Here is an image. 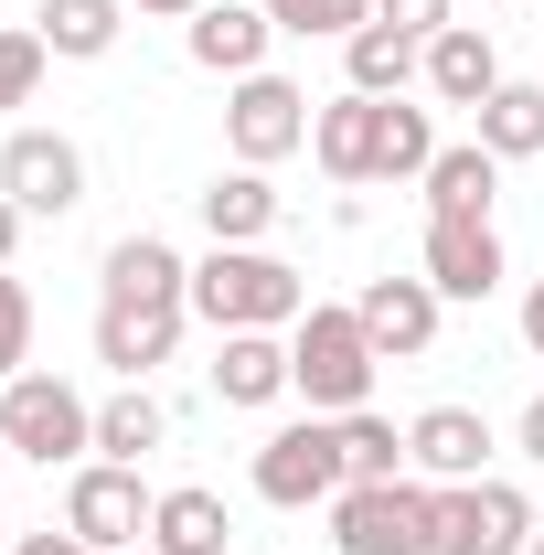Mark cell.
Masks as SVG:
<instances>
[{"mask_svg":"<svg viewBox=\"0 0 544 555\" xmlns=\"http://www.w3.org/2000/svg\"><path fill=\"white\" fill-rule=\"evenodd\" d=\"M160 438H171V416H160V396H150V385H118V396L96 406V460H129V470H139Z\"/></svg>","mask_w":544,"mask_h":555,"instance_id":"484cf974","label":"cell"},{"mask_svg":"<svg viewBox=\"0 0 544 555\" xmlns=\"http://www.w3.org/2000/svg\"><path fill=\"white\" fill-rule=\"evenodd\" d=\"M213 396H224V406H277V396H288V343H277V332H224Z\"/></svg>","mask_w":544,"mask_h":555,"instance_id":"d6986e66","label":"cell"},{"mask_svg":"<svg viewBox=\"0 0 544 555\" xmlns=\"http://www.w3.org/2000/svg\"><path fill=\"white\" fill-rule=\"evenodd\" d=\"M470 118H480L470 139L491 150V160H534V150H544V86H523V75H502V86L480 96Z\"/></svg>","mask_w":544,"mask_h":555,"instance_id":"603a6c76","label":"cell"},{"mask_svg":"<svg viewBox=\"0 0 544 555\" xmlns=\"http://www.w3.org/2000/svg\"><path fill=\"white\" fill-rule=\"evenodd\" d=\"M33 33H43L65 65H96V54L129 33V0H43V11H33Z\"/></svg>","mask_w":544,"mask_h":555,"instance_id":"d4e9b609","label":"cell"},{"mask_svg":"<svg viewBox=\"0 0 544 555\" xmlns=\"http://www.w3.org/2000/svg\"><path fill=\"white\" fill-rule=\"evenodd\" d=\"M352 321H363V343L385 352V363H416V352L438 343V321H449V299H438L427 278H363V299H352Z\"/></svg>","mask_w":544,"mask_h":555,"instance_id":"30bf717a","label":"cell"},{"mask_svg":"<svg viewBox=\"0 0 544 555\" xmlns=\"http://www.w3.org/2000/svg\"><path fill=\"white\" fill-rule=\"evenodd\" d=\"M491 86H502V54H491V33H480V22H449V33L427 43V96H438V107H480Z\"/></svg>","mask_w":544,"mask_h":555,"instance_id":"ac0fdd59","label":"cell"},{"mask_svg":"<svg viewBox=\"0 0 544 555\" xmlns=\"http://www.w3.org/2000/svg\"><path fill=\"white\" fill-rule=\"evenodd\" d=\"M491 11H513V0H491Z\"/></svg>","mask_w":544,"mask_h":555,"instance_id":"ab89813d","label":"cell"},{"mask_svg":"<svg viewBox=\"0 0 544 555\" xmlns=\"http://www.w3.org/2000/svg\"><path fill=\"white\" fill-rule=\"evenodd\" d=\"M341 470H352V481H406V427L374 416V406H352L341 416Z\"/></svg>","mask_w":544,"mask_h":555,"instance_id":"4316f807","label":"cell"},{"mask_svg":"<svg viewBox=\"0 0 544 555\" xmlns=\"http://www.w3.org/2000/svg\"><path fill=\"white\" fill-rule=\"evenodd\" d=\"M96 288L107 299H139V310H193V268H182L171 235H118L107 268H96Z\"/></svg>","mask_w":544,"mask_h":555,"instance_id":"4fadbf2b","label":"cell"},{"mask_svg":"<svg viewBox=\"0 0 544 555\" xmlns=\"http://www.w3.org/2000/svg\"><path fill=\"white\" fill-rule=\"evenodd\" d=\"M310 96L288 86V75H235V96H224V150L246 160V171H268L288 150H310Z\"/></svg>","mask_w":544,"mask_h":555,"instance_id":"ba28073f","label":"cell"},{"mask_svg":"<svg viewBox=\"0 0 544 555\" xmlns=\"http://www.w3.org/2000/svg\"><path fill=\"white\" fill-rule=\"evenodd\" d=\"M182 321H193V310H139V299H96V363H107L118 385H139L150 363H171Z\"/></svg>","mask_w":544,"mask_h":555,"instance_id":"9a60e30c","label":"cell"},{"mask_svg":"<svg viewBox=\"0 0 544 555\" xmlns=\"http://www.w3.org/2000/svg\"><path fill=\"white\" fill-rule=\"evenodd\" d=\"M204 224H213V246H257V235L277 224L268 171H246V160H235V171H213V182H204Z\"/></svg>","mask_w":544,"mask_h":555,"instance_id":"cb8c5ba5","label":"cell"},{"mask_svg":"<svg viewBox=\"0 0 544 555\" xmlns=\"http://www.w3.org/2000/svg\"><path fill=\"white\" fill-rule=\"evenodd\" d=\"M341 416H299V427H277L268 449H257V502L277 513H310V502H341Z\"/></svg>","mask_w":544,"mask_h":555,"instance_id":"5b68a950","label":"cell"},{"mask_svg":"<svg viewBox=\"0 0 544 555\" xmlns=\"http://www.w3.org/2000/svg\"><path fill=\"white\" fill-rule=\"evenodd\" d=\"M427 224H491V204H502V160L480 150V139H449L438 160H427Z\"/></svg>","mask_w":544,"mask_h":555,"instance_id":"5bb4252c","label":"cell"},{"mask_svg":"<svg viewBox=\"0 0 544 555\" xmlns=\"http://www.w3.org/2000/svg\"><path fill=\"white\" fill-rule=\"evenodd\" d=\"M523 555H544V534H534V545H523Z\"/></svg>","mask_w":544,"mask_h":555,"instance_id":"74e56055","label":"cell"},{"mask_svg":"<svg viewBox=\"0 0 544 555\" xmlns=\"http://www.w3.org/2000/svg\"><path fill=\"white\" fill-rule=\"evenodd\" d=\"M0 449H11V460H43V470H54V460H96V406H86V396H75L65 374H11V385H0Z\"/></svg>","mask_w":544,"mask_h":555,"instance_id":"3957f363","label":"cell"},{"mask_svg":"<svg viewBox=\"0 0 544 555\" xmlns=\"http://www.w3.org/2000/svg\"><path fill=\"white\" fill-rule=\"evenodd\" d=\"M11 555H96V545H86V534H54V524H43V534H22Z\"/></svg>","mask_w":544,"mask_h":555,"instance_id":"d6a6232c","label":"cell"},{"mask_svg":"<svg viewBox=\"0 0 544 555\" xmlns=\"http://www.w3.org/2000/svg\"><path fill=\"white\" fill-rule=\"evenodd\" d=\"M224 534H235V513H224V491H204V481L160 491V513H150V545L160 555H224Z\"/></svg>","mask_w":544,"mask_h":555,"instance_id":"7402d4cb","label":"cell"},{"mask_svg":"<svg viewBox=\"0 0 544 555\" xmlns=\"http://www.w3.org/2000/svg\"><path fill=\"white\" fill-rule=\"evenodd\" d=\"M374 107H385V96H352V86H341L332 107L310 118V150H321L332 182H374Z\"/></svg>","mask_w":544,"mask_h":555,"instance_id":"44dd1931","label":"cell"},{"mask_svg":"<svg viewBox=\"0 0 544 555\" xmlns=\"http://www.w3.org/2000/svg\"><path fill=\"white\" fill-rule=\"evenodd\" d=\"M277 33H299V43H352L363 22H374V0H268Z\"/></svg>","mask_w":544,"mask_h":555,"instance_id":"83f0119b","label":"cell"},{"mask_svg":"<svg viewBox=\"0 0 544 555\" xmlns=\"http://www.w3.org/2000/svg\"><path fill=\"white\" fill-rule=\"evenodd\" d=\"M449 11H459V0H374V22H396L406 43H438V33H449Z\"/></svg>","mask_w":544,"mask_h":555,"instance_id":"4dcf8cb0","label":"cell"},{"mask_svg":"<svg viewBox=\"0 0 544 555\" xmlns=\"http://www.w3.org/2000/svg\"><path fill=\"white\" fill-rule=\"evenodd\" d=\"M11 374H33V288L0 268V385Z\"/></svg>","mask_w":544,"mask_h":555,"instance_id":"f546056e","label":"cell"},{"mask_svg":"<svg viewBox=\"0 0 544 555\" xmlns=\"http://www.w3.org/2000/svg\"><path fill=\"white\" fill-rule=\"evenodd\" d=\"M299 310H310V278L268 246H213L193 268V321H213V332H288Z\"/></svg>","mask_w":544,"mask_h":555,"instance_id":"6da1fadb","label":"cell"},{"mask_svg":"<svg viewBox=\"0 0 544 555\" xmlns=\"http://www.w3.org/2000/svg\"><path fill=\"white\" fill-rule=\"evenodd\" d=\"M513 449H523V460H534V470H544V396H534V406H523V416H513Z\"/></svg>","mask_w":544,"mask_h":555,"instance_id":"1f68e13d","label":"cell"},{"mask_svg":"<svg viewBox=\"0 0 544 555\" xmlns=\"http://www.w3.org/2000/svg\"><path fill=\"white\" fill-rule=\"evenodd\" d=\"M438 491V481H427ZM534 545V502L523 481H449L438 491V555H523Z\"/></svg>","mask_w":544,"mask_h":555,"instance_id":"52a82bcc","label":"cell"},{"mask_svg":"<svg viewBox=\"0 0 544 555\" xmlns=\"http://www.w3.org/2000/svg\"><path fill=\"white\" fill-rule=\"evenodd\" d=\"M43 65H54V43H43V33H0V118H11V107H33Z\"/></svg>","mask_w":544,"mask_h":555,"instance_id":"f1b7e54d","label":"cell"},{"mask_svg":"<svg viewBox=\"0 0 544 555\" xmlns=\"http://www.w3.org/2000/svg\"><path fill=\"white\" fill-rule=\"evenodd\" d=\"M332 545L341 555H438V491L427 481H341Z\"/></svg>","mask_w":544,"mask_h":555,"instance_id":"277c9868","label":"cell"},{"mask_svg":"<svg viewBox=\"0 0 544 555\" xmlns=\"http://www.w3.org/2000/svg\"><path fill=\"white\" fill-rule=\"evenodd\" d=\"M416 278H427L438 299H491V288H502V235H491V224H427Z\"/></svg>","mask_w":544,"mask_h":555,"instance_id":"2e32d148","label":"cell"},{"mask_svg":"<svg viewBox=\"0 0 544 555\" xmlns=\"http://www.w3.org/2000/svg\"><path fill=\"white\" fill-rule=\"evenodd\" d=\"M22 224H33V214H22L11 193H0V268H11V246H22Z\"/></svg>","mask_w":544,"mask_h":555,"instance_id":"836d02e7","label":"cell"},{"mask_svg":"<svg viewBox=\"0 0 544 555\" xmlns=\"http://www.w3.org/2000/svg\"><path fill=\"white\" fill-rule=\"evenodd\" d=\"M374 363L385 352L363 343V321L352 310H299L288 321V396H310V416H352L363 396H374Z\"/></svg>","mask_w":544,"mask_h":555,"instance_id":"7a4b0ae2","label":"cell"},{"mask_svg":"<svg viewBox=\"0 0 544 555\" xmlns=\"http://www.w3.org/2000/svg\"><path fill=\"white\" fill-rule=\"evenodd\" d=\"M182 43H193V65L204 75H268V43H277V22L257 11V0H204L193 22H182Z\"/></svg>","mask_w":544,"mask_h":555,"instance_id":"7c38bea8","label":"cell"},{"mask_svg":"<svg viewBox=\"0 0 544 555\" xmlns=\"http://www.w3.org/2000/svg\"><path fill=\"white\" fill-rule=\"evenodd\" d=\"M406 481H491V416L480 406H427L406 427Z\"/></svg>","mask_w":544,"mask_h":555,"instance_id":"8fae6325","label":"cell"},{"mask_svg":"<svg viewBox=\"0 0 544 555\" xmlns=\"http://www.w3.org/2000/svg\"><path fill=\"white\" fill-rule=\"evenodd\" d=\"M0 193L33 214V224H54V214L86 204V150L65 129H11L0 139Z\"/></svg>","mask_w":544,"mask_h":555,"instance_id":"9c48e42d","label":"cell"},{"mask_svg":"<svg viewBox=\"0 0 544 555\" xmlns=\"http://www.w3.org/2000/svg\"><path fill=\"white\" fill-rule=\"evenodd\" d=\"M523 343H534V363H544V278H534V299H523Z\"/></svg>","mask_w":544,"mask_h":555,"instance_id":"e575fe53","label":"cell"},{"mask_svg":"<svg viewBox=\"0 0 544 555\" xmlns=\"http://www.w3.org/2000/svg\"><path fill=\"white\" fill-rule=\"evenodd\" d=\"M0 491H11V449H0Z\"/></svg>","mask_w":544,"mask_h":555,"instance_id":"8d00e7d4","label":"cell"},{"mask_svg":"<svg viewBox=\"0 0 544 555\" xmlns=\"http://www.w3.org/2000/svg\"><path fill=\"white\" fill-rule=\"evenodd\" d=\"M438 150H449V139H438V107H406V96L374 107V182H427Z\"/></svg>","mask_w":544,"mask_h":555,"instance_id":"ffe728a7","label":"cell"},{"mask_svg":"<svg viewBox=\"0 0 544 555\" xmlns=\"http://www.w3.org/2000/svg\"><path fill=\"white\" fill-rule=\"evenodd\" d=\"M341 86L352 96H406V86H427V43H406L396 22H363L341 43Z\"/></svg>","mask_w":544,"mask_h":555,"instance_id":"e0dca14e","label":"cell"},{"mask_svg":"<svg viewBox=\"0 0 544 555\" xmlns=\"http://www.w3.org/2000/svg\"><path fill=\"white\" fill-rule=\"evenodd\" d=\"M129 555H160V545H129Z\"/></svg>","mask_w":544,"mask_h":555,"instance_id":"f35d334b","label":"cell"},{"mask_svg":"<svg viewBox=\"0 0 544 555\" xmlns=\"http://www.w3.org/2000/svg\"><path fill=\"white\" fill-rule=\"evenodd\" d=\"M129 11H150V22H193L204 0H129Z\"/></svg>","mask_w":544,"mask_h":555,"instance_id":"d590c367","label":"cell"},{"mask_svg":"<svg viewBox=\"0 0 544 555\" xmlns=\"http://www.w3.org/2000/svg\"><path fill=\"white\" fill-rule=\"evenodd\" d=\"M150 513H160V491H139L129 460H75L65 534H86L96 555H129V545H150Z\"/></svg>","mask_w":544,"mask_h":555,"instance_id":"8992f818","label":"cell"}]
</instances>
